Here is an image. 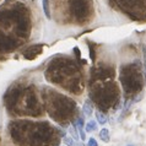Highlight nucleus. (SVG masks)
Listing matches in <instances>:
<instances>
[{
  "label": "nucleus",
  "instance_id": "f257e3e1",
  "mask_svg": "<svg viewBox=\"0 0 146 146\" xmlns=\"http://www.w3.org/2000/svg\"><path fill=\"white\" fill-rule=\"evenodd\" d=\"M115 70L114 66L101 65L95 69L91 78L90 97L101 112H108L109 109H117L115 107L120 103L119 86L114 80Z\"/></svg>",
  "mask_w": 146,
  "mask_h": 146
},
{
  "label": "nucleus",
  "instance_id": "f03ea898",
  "mask_svg": "<svg viewBox=\"0 0 146 146\" xmlns=\"http://www.w3.org/2000/svg\"><path fill=\"white\" fill-rule=\"evenodd\" d=\"M14 139L19 141L20 145L26 146H56L58 135L54 127L46 121L33 123V121H19L13 128Z\"/></svg>",
  "mask_w": 146,
  "mask_h": 146
},
{
  "label": "nucleus",
  "instance_id": "7ed1b4c3",
  "mask_svg": "<svg viewBox=\"0 0 146 146\" xmlns=\"http://www.w3.org/2000/svg\"><path fill=\"white\" fill-rule=\"evenodd\" d=\"M143 78V71L139 62H133L125 64L119 70V82L124 91V96L127 100H131L136 96L145 84Z\"/></svg>",
  "mask_w": 146,
  "mask_h": 146
},
{
  "label": "nucleus",
  "instance_id": "20e7f679",
  "mask_svg": "<svg viewBox=\"0 0 146 146\" xmlns=\"http://www.w3.org/2000/svg\"><path fill=\"white\" fill-rule=\"evenodd\" d=\"M36 47H37V46H35V47H32V48H28V49L25 52V53H23V56H25L26 59H28V60L35 59L39 53H42V46H39V47L37 48V50H35Z\"/></svg>",
  "mask_w": 146,
  "mask_h": 146
},
{
  "label": "nucleus",
  "instance_id": "39448f33",
  "mask_svg": "<svg viewBox=\"0 0 146 146\" xmlns=\"http://www.w3.org/2000/svg\"><path fill=\"white\" fill-rule=\"evenodd\" d=\"M93 113V106H92V101L91 100H86L84 103V108H82V114L86 117H91Z\"/></svg>",
  "mask_w": 146,
  "mask_h": 146
},
{
  "label": "nucleus",
  "instance_id": "423d86ee",
  "mask_svg": "<svg viewBox=\"0 0 146 146\" xmlns=\"http://www.w3.org/2000/svg\"><path fill=\"white\" fill-rule=\"evenodd\" d=\"M68 131H69V135H70L72 139H74L75 141L76 140H79L80 139V136H79V133H78V128L75 127V124H74V121H71V125L68 128Z\"/></svg>",
  "mask_w": 146,
  "mask_h": 146
},
{
  "label": "nucleus",
  "instance_id": "0eeeda50",
  "mask_svg": "<svg viewBox=\"0 0 146 146\" xmlns=\"http://www.w3.org/2000/svg\"><path fill=\"white\" fill-rule=\"evenodd\" d=\"M95 115H96V119H97V123H98L100 125H104L107 123V117L106 114H104L103 112H101V111H97L95 113Z\"/></svg>",
  "mask_w": 146,
  "mask_h": 146
},
{
  "label": "nucleus",
  "instance_id": "6e6552de",
  "mask_svg": "<svg viewBox=\"0 0 146 146\" xmlns=\"http://www.w3.org/2000/svg\"><path fill=\"white\" fill-rule=\"evenodd\" d=\"M85 131L86 133H93V131H96V129H97V123L95 120H90V121H87L86 124H85Z\"/></svg>",
  "mask_w": 146,
  "mask_h": 146
},
{
  "label": "nucleus",
  "instance_id": "1a4fd4ad",
  "mask_svg": "<svg viewBox=\"0 0 146 146\" xmlns=\"http://www.w3.org/2000/svg\"><path fill=\"white\" fill-rule=\"evenodd\" d=\"M100 137H101V140L103 141V143H109V140H111V137H109V130L107 128H103L102 130L100 131Z\"/></svg>",
  "mask_w": 146,
  "mask_h": 146
},
{
  "label": "nucleus",
  "instance_id": "9d476101",
  "mask_svg": "<svg viewBox=\"0 0 146 146\" xmlns=\"http://www.w3.org/2000/svg\"><path fill=\"white\" fill-rule=\"evenodd\" d=\"M43 5V11L47 19H50V11H49V0H42Z\"/></svg>",
  "mask_w": 146,
  "mask_h": 146
},
{
  "label": "nucleus",
  "instance_id": "9b49d317",
  "mask_svg": "<svg viewBox=\"0 0 146 146\" xmlns=\"http://www.w3.org/2000/svg\"><path fill=\"white\" fill-rule=\"evenodd\" d=\"M63 143L66 146H74L75 145V140L72 139L70 135H64L63 136Z\"/></svg>",
  "mask_w": 146,
  "mask_h": 146
},
{
  "label": "nucleus",
  "instance_id": "f8f14e48",
  "mask_svg": "<svg viewBox=\"0 0 146 146\" xmlns=\"http://www.w3.org/2000/svg\"><path fill=\"white\" fill-rule=\"evenodd\" d=\"M143 54H144V76H145V84H146V46L143 44Z\"/></svg>",
  "mask_w": 146,
  "mask_h": 146
},
{
  "label": "nucleus",
  "instance_id": "ddd939ff",
  "mask_svg": "<svg viewBox=\"0 0 146 146\" xmlns=\"http://www.w3.org/2000/svg\"><path fill=\"white\" fill-rule=\"evenodd\" d=\"M87 146H98V144H97L95 137H90V140H88V143H87Z\"/></svg>",
  "mask_w": 146,
  "mask_h": 146
},
{
  "label": "nucleus",
  "instance_id": "4468645a",
  "mask_svg": "<svg viewBox=\"0 0 146 146\" xmlns=\"http://www.w3.org/2000/svg\"><path fill=\"white\" fill-rule=\"evenodd\" d=\"M74 146H85L82 143H75V145Z\"/></svg>",
  "mask_w": 146,
  "mask_h": 146
},
{
  "label": "nucleus",
  "instance_id": "2eb2a0df",
  "mask_svg": "<svg viewBox=\"0 0 146 146\" xmlns=\"http://www.w3.org/2000/svg\"><path fill=\"white\" fill-rule=\"evenodd\" d=\"M128 146H134V145H128Z\"/></svg>",
  "mask_w": 146,
  "mask_h": 146
},
{
  "label": "nucleus",
  "instance_id": "dca6fc26",
  "mask_svg": "<svg viewBox=\"0 0 146 146\" xmlns=\"http://www.w3.org/2000/svg\"><path fill=\"white\" fill-rule=\"evenodd\" d=\"M0 143H1V139H0Z\"/></svg>",
  "mask_w": 146,
  "mask_h": 146
}]
</instances>
